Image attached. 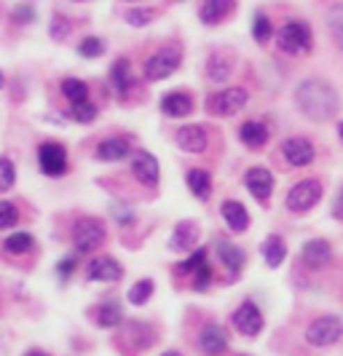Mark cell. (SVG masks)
<instances>
[{
  "instance_id": "obj_1",
  "label": "cell",
  "mask_w": 343,
  "mask_h": 356,
  "mask_svg": "<svg viewBox=\"0 0 343 356\" xmlns=\"http://www.w3.org/2000/svg\"><path fill=\"white\" fill-rule=\"evenodd\" d=\"M295 105H298V110L306 115L308 121L325 124V121H330L338 113L341 99H338V91L333 89L327 81H322V78H306L295 89Z\"/></svg>"
},
{
  "instance_id": "obj_2",
  "label": "cell",
  "mask_w": 343,
  "mask_h": 356,
  "mask_svg": "<svg viewBox=\"0 0 343 356\" xmlns=\"http://www.w3.org/2000/svg\"><path fill=\"white\" fill-rule=\"evenodd\" d=\"M276 43L285 54H306L311 51V30L306 22L301 19H289L279 27Z\"/></svg>"
},
{
  "instance_id": "obj_3",
  "label": "cell",
  "mask_w": 343,
  "mask_h": 356,
  "mask_svg": "<svg viewBox=\"0 0 343 356\" xmlns=\"http://www.w3.org/2000/svg\"><path fill=\"white\" fill-rule=\"evenodd\" d=\"M319 198H322V185H319V179H301V182H295L292 188H289L287 193V209L295 214H303V212H311L317 204H319Z\"/></svg>"
},
{
  "instance_id": "obj_4",
  "label": "cell",
  "mask_w": 343,
  "mask_h": 356,
  "mask_svg": "<svg viewBox=\"0 0 343 356\" xmlns=\"http://www.w3.org/2000/svg\"><path fill=\"white\" fill-rule=\"evenodd\" d=\"M247 99H250L247 89L231 86V89H223V91L209 94V97H207V110H209L212 115H236L239 110L247 107Z\"/></svg>"
},
{
  "instance_id": "obj_5",
  "label": "cell",
  "mask_w": 343,
  "mask_h": 356,
  "mask_svg": "<svg viewBox=\"0 0 343 356\" xmlns=\"http://www.w3.org/2000/svg\"><path fill=\"white\" fill-rule=\"evenodd\" d=\"M343 335V321L338 316H319L308 324L306 330V343L314 348H327Z\"/></svg>"
},
{
  "instance_id": "obj_6",
  "label": "cell",
  "mask_w": 343,
  "mask_h": 356,
  "mask_svg": "<svg viewBox=\"0 0 343 356\" xmlns=\"http://www.w3.org/2000/svg\"><path fill=\"white\" fill-rule=\"evenodd\" d=\"M105 241V225L94 217H81L72 228V244L78 252H94Z\"/></svg>"
},
{
  "instance_id": "obj_7",
  "label": "cell",
  "mask_w": 343,
  "mask_h": 356,
  "mask_svg": "<svg viewBox=\"0 0 343 356\" xmlns=\"http://www.w3.org/2000/svg\"><path fill=\"white\" fill-rule=\"evenodd\" d=\"M182 62V54L177 49H161L145 62V78L147 81H163L172 72H177Z\"/></svg>"
},
{
  "instance_id": "obj_8",
  "label": "cell",
  "mask_w": 343,
  "mask_h": 356,
  "mask_svg": "<svg viewBox=\"0 0 343 356\" xmlns=\"http://www.w3.org/2000/svg\"><path fill=\"white\" fill-rule=\"evenodd\" d=\"M38 166L46 177H62L67 172V150L59 143H43L38 147Z\"/></svg>"
},
{
  "instance_id": "obj_9",
  "label": "cell",
  "mask_w": 343,
  "mask_h": 356,
  "mask_svg": "<svg viewBox=\"0 0 343 356\" xmlns=\"http://www.w3.org/2000/svg\"><path fill=\"white\" fill-rule=\"evenodd\" d=\"M234 327L244 335V338L260 335V330H263V314H260V308H257L253 300H244V303L236 308Z\"/></svg>"
},
{
  "instance_id": "obj_10",
  "label": "cell",
  "mask_w": 343,
  "mask_h": 356,
  "mask_svg": "<svg viewBox=\"0 0 343 356\" xmlns=\"http://www.w3.org/2000/svg\"><path fill=\"white\" fill-rule=\"evenodd\" d=\"M131 172H134V177L140 179L143 185H156L159 177H161V166H159V161L156 156H150L147 150H134L131 153Z\"/></svg>"
},
{
  "instance_id": "obj_11",
  "label": "cell",
  "mask_w": 343,
  "mask_h": 356,
  "mask_svg": "<svg viewBox=\"0 0 343 356\" xmlns=\"http://www.w3.org/2000/svg\"><path fill=\"white\" fill-rule=\"evenodd\" d=\"M199 348L207 356H220L228 348V332L220 324H207L199 332Z\"/></svg>"
},
{
  "instance_id": "obj_12",
  "label": "cell",
  "mask_w": 343,
  "mask_h": 356,
  "mask_svg": "<svg viewBox=\"0 0 343 356\" xmlns=\"http://www.w3.org/2000/svg\"><path fill=\"white\" fill-rule=\"evenodd\" d=\"M301 257H303V263H306L308 268L322 270V268H327L330 266V260H333V247L327 244L325 238H311V241L303 244Z\"/></svg>"
},
{
  "instance_id": "obj_13",
  "label": "cell",
  "mask_w": 343,
  "mask_h": 356,
  "mask_svg": "<svg viewBox=\"0 0 343 356\" xmlns=\"http://www.w3.org/2000/svg\"><path fill=\"white\" fill-rule=\"evenodd\" d=\"M124 276V268L113 257H94L86 266V279L89 282H118Z\"/></svg>"
},
{
  "instance_id": "obj_14",
  "label": "cell",
  "mask_w": 343,
  "mask_h": 356,
  "mask_svg": "<svg viewBox=\"0 0 343 356\" xmlns=\"http://www.w3.org/2000/svg\"><path fill=\"white\" fill-rule=\"evenodd\" d=\"M244 185L250 188V193L257 201H269L273 193V175L269 169H263V166H255V169H250L244 175Z\"/></svg>"
},
{
  "instance_id": "obj_15",
  "label": "cell",
  "mask_w": 343,
  "mask_h": 356,
  "mask_svg": "<svg viewBox=\"0 0 343 356\" xmlns=\"http://www.w3.org/2000/svg\"><path fill=\"white\" fill-rule=\"evenodd\" d=\"M282 153H285V159L292 163V166H308L311 161H314V145L308 143L306 137H289L285 140L282 145Z\"/></svg>"
},
{
  "instance_id": "obj_16",
  "label": "cell",
  "mask_w": 343,
  "mask_h": 356,
  "mask_svg": "<svg viewBox=\"0 0 343 356\" xmlns=\"http://www.w3.org/2000/svg\"><path fill=\"white\" fill-rule=\"evenodd\" d=\"M177 145H180V150L185 153H204L207 150V145H209V137H207V131H204V126H182L180 131H177Z\"/></svg>"
},
{
  "instance_id": "obj_17",
  "label": "cell",
  "mask_w": 343,
  "mask_h": 356,
  "mask_svg": "<svg viewBox=\"0 0 343 356\" xmlns=\"http://www.w3.org/2000/svg\"><path fill=\"white\" fill-rule=\"evenodd\" d=\"M131 153V145H129V140H124V137H108V140H102V143L97 145V159L99 161H108V163H113V161H124Z\"/></svg>"
},
{
  "instance_id": "obj_18",
  "label": "cell",
  "mask_w": 343,
  "mask_h": 356,
  "mask_svg": "<svg viewBox=\"0 0 343 356\" xmlns=\"http://www.w3.org/2000/svg\"><path fill=\"white\" fill-rule=\"evenodd\" d=\"M220 214H223V220H225V225H228L231 231L241 233L250 228V214L244 209V204H239V201H223Z\"/></svg>"
},
{
  "instance_id": "obj_19",
  "label": "cell",
  "mask_w": 343,
  "mask_h": 356,
  "mask_svg": "<svg viewBox=\"0 0 343 356\" xmlns=\"http://www.w3.org/2000/svg\"><path fill=\"white\" fill-rule=\"evenodd\" d=\"M234 8V0H201L199 17L204 24H217L220 19H225Z\"/></svg>"
},
{
  "instance_id": "obj_20",
  "label": "cell",
  "mask_w": 343,
  "mask_h": 356,
  "mask_svg": "<svg viewBox=\"0 0 343 356\" xmlns=\"http://www.w3.org/2000/svg\"><path fill=\"white\" fill-rule=\"evenodd\" d=\"M193 110V99L182 91H172L161 99V113L163 115H172V118H182Z\"/></svg>"
},
{
  "instance_id": "obj_21",
  "label": "cell",
  "mask_w": 343,
  "mask_h": 356,
  "mask_svg": "<svg viewBox=\"0 0 343 356\" xmlns=\"http://www.w3.org/2000/svg\"><path fill=\"white\" fill-rule=\"evenodd\" d=\"M217 250V257H220V263L228 268V273H239L241 268H244V252L239 250L236 244H231V241H217L215 244Z\"/></svg>"
},
{
  "instance_id": "obj_22",
  "label": "cell",
  "mask_w": 343,
  "mask_h": 356,
  "mask_svg": "<svg viewBox=\"0 0 343 356\" xmlns=\"http://www.w3.org/2000/svg\"><path fill=\"white\" fill-rule=\"evenodd\" d=\"M185 182H188L191 193L199 198V201H207L209 193H212V177H209V172H207V169H188Z\"/></svg>"
},
{
  "instance_id": "obj_23",
  "label": "cell",
  "mask_w": 343,
  "mask_h": 356,
  "mask_svg": "<svg viewBox=\"0 0 343 356\" xmlns=\"http://www.w3.org/2000/svg\"><path fill=\"white\" fill-rule=\"evenodd\" d=\"M110 83H113V89L115 94H129V89L134 86V81H131V67H129V62L121 56V59H115V65L110 67Z\"/></svg>"
},
{
  "instance_id": "obj_24",
  "label": "cell",
  "mask_w": 343,
  "mask_h": 356,
  "mask_svg": "<svg viewBox=\"0 0 343 356\" xmlns=\"http://www.w3.org/2000/svg\"><path fill=\"white\" fill-rule=\"evenodd\" d=\"M239 140L247 147H263L269 143V126H263L260 121H247L239 129Z\"/></svg>"
},
{
  "instance_id": "obj_25",
  "label": "cell",
  "mask_w": 343,
  "mask_h": 356,
  "mask_svg": "<svg viewBox=\"0 0 343 356\" xmlns=\"http://www.w3.org/2000/svg\"><path fill=\"white\" fill-rule=\"evenodd\" d=\"M121 340L134 343L137 351H143L147 346H153V343H150V340H153V332H150V327L143 324V321H129L127 327H124V332H121Z\"/></svg>"
},
{
  "instance_id": "obj_26",
  "label": "cell",
  "mask_w": 343,
  "mask_h": 356,
  "mask_svg": "<svg viewBox=\"0 0 343 356\" xmlns=\"http://www.w3.org/2000/svg\"><path fill=\"white\" fill-rule=\"evenodd\" d=\"M263 257H266V266L269 268H279L285 263V257H287V247H285V241L279 238V236H269L266 241H263Z\"/></svg>"
},
{
  "instance_id": "obj_27",
  "label": "cell",
  "mask_w": 343,
  "mask_h": 356,
  "mask_svg": "<svg viewBox=\"0 0 343 356\" xmlns=\"http://www.w3.org/2000/svg\"><path fill=\"white\" fill-rule=\"evenodd\" d=\"M193 244H196V228H193V222H180L175 228V233H172L169 247L175 252H188L193 250Z\"/></svg>"
},
{
  "instance_id": "obj_28",
  "label": "cell",
  "mask_w": 343,
  "mask_h": 356,
  "mask_svg": "<svg viewBox=\"0 0 343 356\" xmlns=\"http://www.w3.org/2000/svg\"><path fill=\"white\" fill-rule=\"evenodd\" d=\"M327 30H330V38L335 40V46L343 51V3L327 11Z\"/></svg>"
},
{
  "instance_id": "obj_29",
  "label": "cell",
  "mask_w": 343,
  "mask_h": 356,
  "mask_svg": "<svg viewBox=\"0 0 343 356\" xmlns=\"http://www.w3.org/2000/svg\"><path fill=\"white\" fill-rule=\"evenodd\" d=\"M231 59L228 56H223V54H215V56H209V65H207V75L217 81V83H223V81H228V75H231Z\"/></svg>"
},
{
  "instance_id": "obj_30",
  "label": "cell",
  "mask_w": 343,
  "mask_h": 356,
  "mask_svg": "<svg viewBox=\"0 0 343 356\" xmlns=\"http://www.w3.org/2000/svg\"><path fill=\"white\" fill-rule=\"evenodd\" d=\"M124 321V311L118 303H105L97 308V324L99 327H118Z\"/></svg>"
},
{
  "instance_id": "obj_31",
  "label": "cell",
  "mask_w": 343,
  "mask_h": 356,
  "mask_svg": "<svg viewBox=\"0 0 343 356\" xmlns=\"http://www.w3.org/2000/svg\"><path fill=\"white\" fill-rule=\"evenodd\" d=\"M62 94L70 99V102H81V99H89V86L78 78H65L62 81Z\"/></svg>"
},
{
  "instance_id": "obj_32",
  "label": "cell",
  "mask_w": 343,
  "mask_h": 356,
  "mask_svg": "<svg viewBox=\"0 0 343 356\" xmlns=\"http://www.w3.org/2000/svg\"><path fill=\"white\" fill-rule=\"evenodd\" d=\"M153 289H156V284H153L150 279H140L137 284L129 289V303H131V305H145L147 300H150Z\"/></svg>"
},
{
  "instance_id": "obj_33",
  "label": "cell",
  "mask_w": 343,
  "mask_h": 356,
  "mask_svg": "<svg viewBox=\"0 0 343 356\" xmlns=\"http://www.w3.org/2000/svg\"><path fill=\"white\" fill-rule=\"evenodd\" d=\"M6 250L14 252V254H24V252H30L33 250V236H30L27 231L8 236V238H6Z\"/></svg>"
},
{
  "instance_id": "obj_34",
  "label": "cell",
  "mask_w": 343,
  "mask_h": 356,
  "mask_svg": "<svg viewBox=\"0 0 343 356\" xmlns=\"http://www.w3.org/2000/svg\"><path fill=\"white\" fill-rule=\"evenodd\" d=\"M70 115L78 124H91V121L97 118V107L91 105L89 99H81V102H72Z\"/></svg>"
},
{
  "instance_id": "obj_35",
  "label": "cell",
  "mask_w": 343,
  "mask_h": 356,
  "mask_svg": "<svg viewBox=\"0 0 343 356\" xmlns=\"http://www.w3.org/2000/svg\"><path fill=\"white\" fill-rule=\"evenodd\" d=\"M78 54L86 56V59H94V56H102L105 54V43L102 38H83L81 46H78Z\"/></svg>"
},
{
  "instance_id": "obj_36",
  "label": "cell",
  "mask_w": 343,
  "mask_h": 356,
  "mask_svg": "<svg viewBox=\"0 0 343 356\" xmlns=\"http://www.w3.org/2000/svg\"><path fill=\"white\" fill-rule=\"evenodd\" d=\"M271 22H269V17L266 14H255V22H253V38L257 40V43H266L269 38H271Z\"/></svg>"
},
{
  "instance_id": "obj_37",
  "label": "cell",
  "mask_w": 343,
  "mask_h": 356,
  "mask_svg": "<svg viewBox=\"0 0 343 356\" xmlns=\"http://www.w3.org/2000/svg\"><path fill=\"white\" fill-rule=\"evenodd\" d=\"M14 179H17V169H14V163H11L8 159H0V193L11 191Z\"/></svg>"
},
{
  "instance_id": "obj_38",
  "label": "cell",
  "mask_w": 343,
  "mask_h": 356,
  "mask_svg": "<svg viewBox=\"0 0 343 356\" xmlns=\"http://www.w3.org/2000/svg\"><path fill=\"white\" fill-rule=\"evenodd\" d=\"M19 220V209L11 204V201H0V231H6V228H11V225H17Z\"/></svg>"
},
{
  "instance_id": "obj_39",
  "label": "cell",
  "mask_w": 343,
  "mask_h": 356,
  "mask_svg": "<svg viewBox=\"0 0 343 356\" xmlns=\"http://www.w3.org/2000/svg\"><path fill=\"white\" fill-rule=\"evenodd\" d=\"M191 276H193V286H196V289H207L209 282H212V268H209V260H207V263H201L199 268H193V270H191Z\"/></svg>"
},
{
  "instance_id": "obj_40",
  "label": "cell",
  "mask_w": 343,
  "mask_h": 356,
  "mask_svg": "<svg viewBox=\"0 0 343 356\" xmlns=\"http://www.w3.org/2000/svg\"><path fill=\"white\" fill-rule=\"evenodd\" d=\"M153 17H156L153 8H131V11L127 14V22L131 24V27H145Z\"/></svg>"
},
{
  "instance_id": "obj_41",
  "label": "cell",
  "mask_w": 343,
  "mask_h": 356,
  "mask_svg": "<svg viewBox=\"0 0 343 356\" xmlns=\"http://www.w3.org/2000/svg\"><path fill=\"white\" fill-rule=\"evenodd\" d=\"M201 263H207V252L196 250L191 257H188V260H185V263H180V266H177V270H180V273H191V270H193V268H199Z\"/></svg>"
},
{
  "instance_id": "obj_42",
  "label": "cell",
  "mask_w": 343,
  "mask_h": 356,
  "mask_svg": "<svg viewBox=\"0 0 343 356\" xmlns=\"http://www.w3.org/2000/svg\"><path fill=\"white\" fill-rule=\"evenodd\" d=\"M70 35V24H67V19L62 17H54V22H51V38L54 40H62V38Z\"/></svg>"
},
{
  "instance_id": "obj_43",
  "label": "cell",
  "mask_w": 343,
  "mask_h": 356,
  "mask_svg": "<svg viewBox=\"0 0 343 356\" xmlns=\"http://www.w3.org/2000/svg\"><path fill=\"white\" fill-rule=\"evenodd\" d=\"M72 270H75V257H65V260L56 266V273H59L62 279H70Z\"/></svg>"
},
{
  "instance_id": "obj_44",
  "label": "cell",
  "mask_w": 343,
  "mask_h": 356,
  "mask_svg": "<svg viewBox=\"0 0 343 356\" xmlns=\"http://www.w3.org/2000/svg\"><path fill=\"white\" fill-rule=\"evenodd\" d=\"M14 19H17V22L24 19V24H27V22H33V19H35V11H33L30 6H17V8H14Z\"/></svg>"
},
{
  "instance_id": "obj_45",
  "label": "cell",
  "mask_w": 343,
  "mask_h": 356,
  "mask_svg": "<svg viewBox=\"0 0 343 356\" xmlns=\"http://www.w3.org/2000/svg\"><path fill=\"white\" fill-rule=\"evenodd\" d=\"M333 217H335L338 222H343V188H341V193H338V198H335V204H333Z\"/></svg>"
},
{
  "instance_id": "obj_46",
  "label": "cell",
  "mask_w": 343,
  "mask_h": 356,
  "mask_svg": "<svg viewBox=\"0 0 343 356\" xmlns=\"http://www.w3.org/2000/svg\"><path fill=\"white\" fill-rule=\"evenodd\" d=\"M24 356H46V354H43V351H27Z\"/></svg>"
},
{
  "instance_id": "obj_47",
  "label": "cell",
  "mask_w": 343,
  "mask_h": 356,
  "mask_svg": "<svg viewBox=\"0 0 343 356\" xmlns=\"http://www.w3.org/2000/svg\"><path fill=\"white\" fill-rule=\"evenodd\" d=\"M161 356H182L180 351H166V354H161Z\"/></svg>"
},
{
  "instance_id": "obj_48",
  "label": "cell",
  "mask_w": 343,
  "mask_h": 356,
  "mask_svg": "<svg viewBox=\"0 0 343 356\" xmlns=\"http://www.w3.org/2000/svg\"><path fill=\"white\" fill-rule=\"evenodd\" d=\"M338 134H341V140H343V121H341V126H338Z\"/></svg>"
},
{
  "instance_id": "obj_49",
  "label": "cell",
  "mask_w": 343,
  "mask_h": 356,
  "mask_svg": "<svg viewBox=\"0 0 343 356\" xmlns=\"http://www.w3.org/2000/svg\"><path fill=\"white\" fill-rule=\"evenodd\" d=\"M0 89H3V72H0Z\"/></svg>"
}]
</instances>
